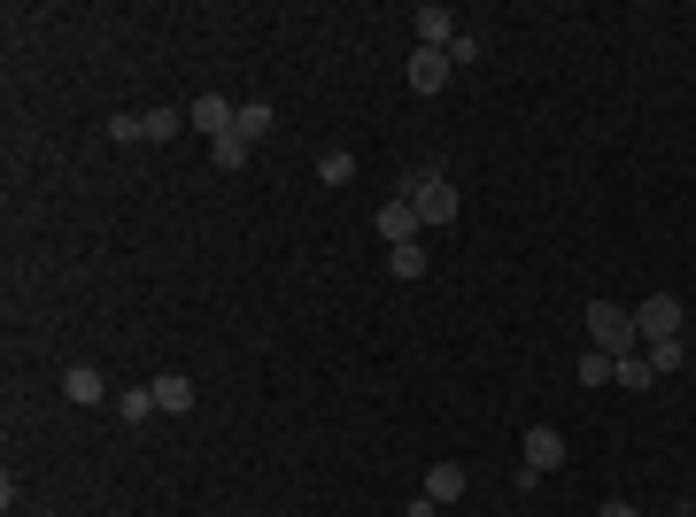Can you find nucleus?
Returning <instances> with one entry per match:
<instances>
[{"mask_svg":"<svg viewBox=\"0 0 696 517\" xmlns=\"http://www.w3.org/2000/svg\"><path fill=\"white\" fill-rule=\"evenodd\" d=\"M109 140H117V147H140V117H132V109H124V117H109Z\"/></svg>","mask_w":696,"mask_h":517,"instance_id":"412c9836","label":"nucleus"},{"mask_svg":"<svg viewBox=\"0 0 696 517\" xmlns=\"http://www.w3.org/2000/svg\"><path fill=\"white\" fill-rule=\"evenodd\" d=\"M117 417H124V425H148V417H163L155 386H132V394H117Z\"/></svg>","mask_w":696,"mask_h":517,"instance_id":"4468645a","label":"nucleus"},{"mask_svg":"<svg viewBox=\"0 0 696 517\" xmlns=\"http://www.w3.org/2000/svg\"><path fill=\"white\" fill-rule=\"evenodd\" d=\"M611 386H627V394H650V386H657L650 355H611Z\"/></svg>","mask_w":696,"mask_h":517,"instance_id":"9b49d317","label":"nucleus"},{"mask_svg":"<svg viewBox=\"0 0 696 517\" xmlns=\"http://www.w3.org/2000/svg\"><path fill=\"white\" fill-rule=\"evenodd\" d=\"M148 386H155L163 417H186V409H194V378H186V371H163V378H148Z\"/></svg>","mask_w":696,"mask_h":517,"instance_id":"9d476101","label":"nucleus"},{"mask_svg":"<svg viewBox=\"0 0 696 517\" xmlns=\"http://www.w3.org/2000/svg\"><path fill=\"white\" fill-rule=\"evenodd\" d=\"M634 332H642V348H650V340H681V294H650V301L634 309Z\"/></svg>","mask_w":696,"mask_h":517,"instance_id":"7ed1b4c3","label":"nucleus"},{"mask_svg":"<svg viewBox=\"0 0 696 517\" xmlns=\"http://www.w3.org/2000/svg\"><path fill=\"white\" fill-rule=\"evenodd\" d=\"M403 201L418 209V224H426V232H449V224H457V209H465V201H457V178H449V170H434V163H418V170L403 178Z\"/></svg>","mask_w":696,"mask_h":517,"instance_id":"f257e3e1","label":"nucleus"},{"mask_svg":"<svg viewBox=\"0 0 696 517\" xmlns=\"http://www.w3.org/2000/svg\"><path fill=\"white\" fill-rule=\"evenodd\" d=\"M372 224H380V240H388V248H403V240H418V232H426V224H418V209H411L403 194H395V201H388Z\"/></svg>","mask_w":696,"mask_h":517,"instance_id":"423d86ee","label":"nucleus"},{"mask_svg":"<svg viewBox=\"0 0 696 517\" xmlns=\"http://www.w3.org/2000/svg\"><path fill=\"white\" fill-rule=\"evenodd\" d=\"M178 124H186V109H140V140H148V147H155V140H171Z\"/></svg>","mask_w":696,"mask_h":517,"instance_id":"dca6fc26","label":"nucleus"},{"mask_svg":"<svg viewBox=\"0 0 696 517\" xmlns=\"http://www.w3.org/2000/svg\"><path fill=\"white\" fill-rule=\"evenodd\" d=\"M465 486H472V479H465V463H434V471H426V494H434L442 509H449V502H465Z\"/></svg>","mask_w":696,"mask_h":517,"instance_id":"f8f14e48","label":"nucleus"},{"mask_svg":"<svg viewBox=\"0 0 696 517\" xmlns=\"http://www.w3.org/2000/svg\"><path fill=\"white\" fill-rule=\"evenodd\" d=\"M388 271H395V278H426V240H403V248H388Z\"/></svg>","mask_w":696,"mask_h":517,"instance_id":"f3484780","label":"nucleus"},{"mask_svg":"<svg viewBox=\"0 0 696 517\" xmlns=\"http://www.w3.org/2000/svg\"><path fill=\"white\" fill-rule=\"evenodd\" d=\"M681 517H696V509H681Z\"/></svg>","mask_w":696,"mask_h":517,"instance_id":"b1692460","label":"nucleus"},{"mask_svg":"<svg viewBox=\"0 0 696 517\" xmlns=\"http://www.w3.org/2000/svg\"><path fill=\"white\" fill-rule=\"evenodd\" d=\"M232 117H240V109H232L225 94H202V101L186 109V124H194L202 140H225V132H232Z\"/></svg>","mask_w":696,"mask_h":517,"instance_id":"39448f33","label":"nucleus"},{"mask_svg":"<svg viewBox=\"0 0 696 517\" xmlns=\"http://www.w3.org/2000/svg\"><path fill=\"white\" fill-rule=\"evenodd\" d=\"M642 355H650V371H657V378H665V371H681V363H688V348H681V340H650V348H642Z\"/></svg>","mask_w":696,"mask_h":517,"instance_id":"6ab92c4d","label":"nucleus"},{"mask_svg":"<svg viewBox=\"0 0 696 517\" xmlns=\"http://www.w3.org/2000/svg\"><path fill=\"white\" fill-rule=\"evenodd\" d=\"M411 24H418V47H434V55L457 47V16H449V9H418Z\"/></svg>","mask_w":696,"mask_h":517,"instance_id":"6e6552de","label":"nucleus"},{"mask_svg":"<svg viewBox=\"0 0 696 517\" xmlns=\"http://www.w3.org/2000/svg\"><path fill=\"white\" fill-rule=\"evenodd\" d=\"M596 517H634V502H619V494H611V502H596Z\"/></svg>","mask_w":696,"mask_h":517,"instance_id":"5701e85b","label":"nucleus"},{"mask_svg":"<svg viewBox=\"0 0 696 517\" xmlns=\"http://www.w3.org/2000/svg\"><path fill=\"white\" fill-rule=\"evenodd\" d=\"M442 86H449V55L418 47V55H411V94H442Z\"/></svg>","mask_w":696,"mask_h":517,"instance_id":"1a4fd4ad","label":"nucleus"},{"mask_svg":"<svg viewBox=\"0 0 696 517\" xmlns=\"http://www.w3.org/2000/svg\"><path fill=\"white\" fill-rule=\"evenodd\" d=\"M248 155H255V147H248L240 132H225V140H209V163H217V170H240Z\"/></svg>","mask_w":696,"mask_h":517,"instance_id":"a211bd4d","label":"nucleus"},{"mask_svg":"<svg viewBox=\"0 0 696 517\" xmlns=\"http://www.w3.org/2000/svg\"><path fill=\"white\" fill-rule=\"evenodd\" d=\"M317 178H325V186H357V155H348V147H325V155H317Z\"/></svg>","mask_w":696,"mask_h":517,"instance_id":"2eb2a0df","label":"nucleus"},{"mask_svg":"<svg viewBox=\"0 0 696 517\" xmlns=\"http://www.w3.org/2000/svg\"><path fill=\"white\" fill-rule=\"evenodd\" d=\"M271 124H279V117H271V101H240V117H232V132H240L248 147H255V140H263Z\"/></svg>","mask_w":696,"mask_h":517,"instance_id":"ddd939ff","label":"nucleus"},{"mask_svg":"<svg viewBox=\"0 0 696 517\" xmlns=\"http://www.w3.org/2000/svg\"><path fill=\"white\" fill-rule=\"evenodd\" d=\"M63 394H70L78 409H101V402H109V378H101L94 363H70V371H63Z\"/></svg>","mask_w":696,"mask_h":517,"instance_id":"0eeeda50","label":"nucleus"},{"mask_svg":"<svg viewBox=\"0 0 696 517\" xmlns=\"http://www.w3.org/2000/svg\"><path fill=\"white\" fill-rule=\"evenodd\" d=\"M573 378H580V386H611V355H603V348H588V355L573 363Z\"/></svg>","mask_w":696,"mask_h":517,"instance_id":"aec40b11","label":"nucleus"},{"mask_svg":"<svg viewBox=\"0 0 696 517\" xmlns=\"http://www.w3.org/2000/svg\"><path fill=\"white\" fill-rule=\"evenodd\" d=\"M634 309H619V301H588V348H603V355H634Z\"/></svg>","mask_w":696,"mask_h":517,"instance_id":"f03ea898","label":"nucleus"},{"mask_svg":"<svg viewBox=\"0 0 696 517\" xmlns=\"http://www.w3.org/2000/svg\"><path fill=\"white\" fill-rule=\"evenodd\" d=\"M519 463H526L534 479H550V471L565 463V432H557V425H534V432L519 440Z\"/></svg>","mask_w":696,"mask_h":517,"instance_id":"20e7f679","label":"nucleus"},{"mask_svg":"<svg viewBox=\"0 0 696 517\" xmlns=\"http://www.w3.org/2000/svg\"><path fill=\"white\" fill-rule=\"evenodd\" d=\"M403 517H442V502H434V494H418V502H411Z\"/></svg>","mask_w":696,"mask_h":517,"instance_id":"4be33fe9","label":"nucleus"}]
</instances>
